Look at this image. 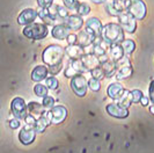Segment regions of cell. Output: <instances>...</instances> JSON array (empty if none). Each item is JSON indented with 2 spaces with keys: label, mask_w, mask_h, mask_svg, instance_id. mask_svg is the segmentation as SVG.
<instances>
[{
  "label": "cell",
  "mask_w": 154,
  "mask_h": 153,
  "mask_svg": "<svg viewBox=\"0 0 154 153\" xmlns=\"http://www.w3.org/2000/svg\"><path fill=\"white\" fill-rule=\"evenodd\" d=\"M101 37L110 44H114V43L121 44L124 41V30L117 23H108L102 28Z\"/></svg>",
  "instance_id": "cell-1"
},
{
  "label": "cell",
  "mask_w": 154,
  "mask_h": 153,
  "mask_svg": "<svg viewBox=\"0 0 154 153\" xmlns=\"http://www.w3.org/2000/svg\"><path fill=\"white\" fill-rule=\"evenodd\" d=\"M63 58H64V49L58 44L49 45L43 51V55H42L43 63L49 65V66L62 64Z\"/></svg>",
  "instance_id": "cell-2"
},
{
  "label": "cell",
  "mask_w": 154,
  "mask_h": 153,
  "mask_svg": "<svg viewBox=\"0 0 154 153\" xmlns=\"http://www.w3.org/2000/svg\"><path fill=\"white\" fill-rule=\"evenodd\" d=\"M23 35L26 37L31 38V39H42L46 37L48 35V28L45 23H30L24 27L23 29Z\"/></svg>",
  "instance_id": "cell-3"
},
{
  "label": "cell",
  "mask_w": 154,
  "mask_h": 153,
  "mask_svg": "<svg viewBox=\"0 0 154 153\" xmlns=\"http://www.w3.org/2000/svg\"><path fill=\"white\" fill-rule=\"evenodd\" d=\"M45 116L49 118L51 124H59L66 120L67 109L64 106H56V107L51 108L49 111H46Z\"/></svg>",
  "instance_id": "cell-4"
},
{
  "label": "cell",
  "mask_w": 154,
  "mask_h": 153,
  "mask_svg": "<svg viewBox=\"0 0 154 153\" xmlns=\"http://www.w3.org/2000/svg\"><path fill=\"white\" fill-rule=\"evenodd\" d=\"M117 17H118V24L123 28V30H125L129 34H133L136 31V29H137L136 19L129 12H123Z\"/></svg>",
  "instance_id": "cell-5"
},
{
  "label": "cell",
  "mask_w": 154,
  "mask_h": 153,
  "mask_svg": "<svg viewBox=\"0 0 154 153\" xmlns=\"http://www.w3.org/2000/svg\"><path fill=\"white\" fill-rule=\"evenodd\" d=\"M71 87L73 89V92L77 94L78 96H85L88 88V81L86 80L84 76H80L78 73L77 76H74L71 80Z\"/></svg>",
  "instance_id": "cell-6"
},
{
  "label": "cell",
  "mask_w": 154,
  "mask_h": 153,
  "mask_svg": "<svg viewBox=\"0 0 154 153\" xmlns=\"http://www.w3.org/2000/svg\"><path fill=\"white\" fill-rule=\"evenodd\" d=\"M128 12L131 14L134 19L137 20H143L145 19L147 14V8L146 5L143 0H132L131 5L128 9Z\"/></svg>",
  "instance_id": "cell-7"
},
{
  "label": "cell",
  "mask_w": 154,
  "mask_h": 153,
  "mask_svg": "<svg viewBox=\"0 0 154 153\" xmlns=\"http://www.w3.org/2000/svg\"><path fill=\"white\" fill-rule=\"evenodd\" d=\"M11 109H12V113L15 116L17 120H24L26 116H27V106H26V102L24 100L21 98H15L12 101V105H11Z\"/></svg>",
  "instance_id": "cell-8"
},
{
  "label": "cell",
  "mask_w": 154,
  "mask_h": 153,
  "mask_svg": "<svg viewBox=\"0 0 154 153\" xmlns=\"http://www.w3.org/2000/svg\"><path fill=\"white\" fill-rule=\"evenodd\" d=\"M35 137H36L35 126L34 125H29V124L23 126L22 130L20 131V133H19V139H20V142L22 143L23 145L31 144L35 140Z\"/></svg>",
  "instance_id": "cell-9"
},
{
  "label": "cell",
  "mask_w": 154,
  "mask_h": 153,
  "mask_svg": "<svg viewBox=\"0 0 154 153\" xmlns=\"http://www.w3.org/2000/svg\"><path fill=\"white\" fill-rule=\"evenodd\" d=\"M106 110L108 114L116 118H126L129 116V110L128 108H124L119 106L118 103H110L106 107Z\"/></svg>",
  "instance_id": "cell-10"
},
{
  "label": "cell",
  "mask_w": 154,
  "mask_h": 153,
  "mask_svg": "<svg viewBox=\"0 0 154 153\" xmlns=\"http://www.w3.org/2000/svg\"><path fill=\"white\" fill-rule=\"evenodd\" d=\"M37 15H38V14H37V12H36L35 9H32V8H27V9L22 11L21 14L19 15L17 22H19V24H21V26H28V24H30V23H32L36 20Z\"/></svg>",
  "instance_id": "cell-11"
},
{
  "label": "cell",
  "mask_w": 154,
  "mask_h": 153,
  "mask_svg": "<svg viewBox=\"0 0 154 153\" xmlns=\"http://www.w3.org/2000/svg\"><path fill=\"white\" fill-rule=\"evenodd\" d=\"M102 23L99 19L96 17H91L87 20L86 22V30L93 34L95 37H101V33H102Z\"/></svg>",
  "instance_id": "cell-12"
},
{
  "label": "cell",
  "mask_w": 154,
  "mask_h": 153,
  "mask_svg": "<svg viewBox=\"0 0 154 153\" xmlns=\"http://www.w3.org/2000/svg\"><path fill=\"white\" fill-rule=\"evenodd\" d=\"M69 34H71V29H69L65 23L56 24L54 28H52V30H51L52 37L57 38V39H65Z\"/></svg>",
  "instance_id": "cell-13"
},
{
  "label": "cell",
  "mask_w": 154,
  "mask_h": 153,
  "mask_svg": "<svg viewBox=\"0 0 154 153\" xmlns=\"http://www.w3.org/2000/svg\"><path fill=\"white\" fill-rule=\"evenodd\" d=\"M78 37V45L80 46H88L91 45V44H93L94 43V41H95V36L93 35V34H91L89 31H87L85 29V30H81L79 34L77 35Z\"/></svg>",
  "instance_id": "cell-14"
},
{
  "label": "cell",
  "mask_w": 154,
  "mask_h": 153,
  "mask_svg": "<svg viewBox=\"0 0 154 153\" xmlns=\"http://www.w3.org/2000/svg\"><path fill=\"white\" fill-rule=\"evenodd\" d=\"M64 23L69 27V29H73V30H80L82 28V24H84V20L81 19L80 15H69L65 20Z\"/></svg>",
  "instance_id": "cell-15"
},
{
  "label": "cell",
  "mask_w": 154,
  "mask_h": 153,
  "mask_svg": "<svg viewBox=\"0 0 154 153\" xmlns=\"http://www.w3.org/2000/svg\"><path fill=\"white\" fill-rule=\"evenodd\" d=\"M81 61L84 63L85 67L87 69V71H92V70L99 67L101 64V61H99V58L95 55H84L81 57Z\"/></svg>",
  "instance_id": "cell-16"
},
{
  "label": "cell",
  "mask_w": 154,
  "mask_h": 153,
  "mask_svg": "<svg viewBox=\"0 0 154 153\" xmlns=\"http://www.w3.org/2000/svg\"><path fill=\"white\" fill-rule=\"evenodd\" d=\"M48 72H49V71H48V69H46L45 66H43V65L36 66L35 69L32 70V72H31V79H32V81L39 83V81L46 79Z\"/></svg>",
  "instance_id": "cell-17"
},
{
  "label": "cell",
  "mask_w": 154,
  "mask_h": 153,
  "mask_svg": "<svg viewBox=\"0 0 154 153\" xmlns=\"http://www.w3.org/2000/svg\"><path fill=\"white\" fill-rule=\"evenodd\" d=\"M65 51H66V54H67V56H69L71 59H79V58H81L85 55L84 48L80 45H77V44L69 45L66 48Z\"/></svg>",
  "instance_id": "cell-18"
},
{
  "label": "cell",
  "mask_w": 154,
  "mask_h": 153,
  "mask_svg": "<svg viewBox=\"0 0 154 153\" xmlns=\"http://www.w3.org/2000/svg\"><path fill=\"white\" fill-rule=\"evenodd\" d=\"M109 55H110L111 59L115 61V63L118 61L119 59H122L124 57V51H123V49H122V45H121V44H117V43L110 44Z\"/></svg>",
  "instance_id": "cell-19"
},
{
  "label": "cell",
  "mask_w": 154,
  "mask_h": 153,
  "mask_svg": "<svg viewBox=\"0 0 154 153\" xmlns=\"http://www.w3.org/2000/svg\"><path fill=\"white\" fill-rule=\"evenodd\" d=\"M107 93H108V95L111 99L118 100L124 93V88L121 84H117L116 83V84H111L109 86L108 89H107Z\"/></svg>",
  "instance_id": "cell-20"
},
{
  "label": "cell",
  "mask_w": 154,
  "mask_h": 153,
  "mask_svg": "<svg viewBox=\"0 0 154 153\" xmlns=\"http://www.w3.org/2000/svg\"><path fill=\"white\" fill-rule=\"evenodd\" d=\"M101 69L104 73V76H112L114 74H116V71H117V66H116V63L114 61H106L103 63H101Z\"/></svg>",
  "instance_id": "cell-21"
},
{
  "label": "cell",
  "mask_w": 154,
  "mask_h": 153,
  "mask_svg": "<svg viewBox=\"0 0 154 153\" xmlns=\"http://www.w3.org/2000/svg\"><path fill=\"white\" fill-rule=\"evenodd\" d=\"M131 1L132 0H112L111 4L116 11L121 14L123 12H128V9L131 5Z\"/></svg>",
  "instance_id": "cell-22"
},
{
  "label": "cell",
  "mask_w": 154,
  "mask_h": 153,
  "mask_svg": "<svg viewBox=\"0 0 154 153\" xmlns=\"http://www.w3.org/2000/svg\"><path fill=\"white\" fill-rule=\"evenodd\" d=\"M132 67L130 66V64L128 65H123V66H118V70L116 71V76L117 79H126L129 76H131L132 74Z\"/></svg>",
  "instance_id": "cell-23"
},
{
  "label": "cell",
  "mask_w": 154,
  "mask_h": 153,
  "mask_svg": "<svg viewBox=\"0 0 154 153\" xmlns=\"http://www.w3.org/2000/svg\"><path fill=\"white\" fill-rule=\"evenodd\" d=\"M51 123L49 121V118L45 116V114H43V116H41L38 120H36V123H35V130L37 132H44L46 128L50 125Z\"/></svg>",
  "instance_id": "cell-24"
},
{
  "label": "cell",
  "mask_w": 154,
  "mask_h": 153,
  "mask_svg": "<svg viewBox=\"0 0 154 153\" xmlns=\"http://www.w3.org/2000/svg\"><path fill=\"white\" fill-rule=\"evenodd\" d=\"M121 45H122V49H123L125 56L131 55L134 51V49H136V43L132 39H124L123 42L121 43Z\"/></svg>",
  "instance_id": "cell-25"
},
{
  "label": "cell",
  "mask_w": 154,
  "mask_h": 153,
  "mask_svg": "<svg viewBox=\"0 0 154 153\" xmlns=\"http://www.w3.org/2000/svg\"><path fill=\"white\" fill-rule=\"evenodd\" d=\"M28 110H29V113L31 115H42L44 114V107H43V105H41V103H37V102H30L29 105H28Z\"/></svg>",
  "instance_id": "cell-26"
},
{
  "label": "cell",
  "mask_w": 154,
  "mask_h": 153,
  "mask_svg": "<svg viewBox=\"0 0 154 153\" xmlns=\"http://www.w3.org/2000/svg\"><path fill=\"white\" fill-rule=\"evenodd\" d=\"M131 98H130V92L129 91H124L122 96L118 99V105L124 108H129L131 106Z\"/></svg>",
  "instance_id": "cell-27"
},
{
  "label": "cell",
  "mask_w": 154,
  "mask_h": 153,
  "mask_svg": "<svg viewBox=\"0 0 154 153\" xmlns=\"http://www.w3.org/2000/svg\"><path fill=\"white\" fill-rule=\"evenodd\" d=\"M73 69L77 71L78 73H82V72H88L87 69L85 67V65H84V63L81 61V58H79V59H72L71 61V64H69Z\"/></svg>",
  "instance_id": "cell-28"
},
{
  "label": "cell",
  "mask_w": 154,
  "mask_h": 153,
  "mask_svg": "<svg viewBox=\"0 0 154 153\" xmlns=\"http://www.w3.org/2000/svg\"><path fill=\"white\" fill-rule=\"evenodd\" d=\"M34 91H35V94L37 96H39V98H44V96L48 95V87L42 84L36 85L35 88H34Z\"/></svg>",
  "instance_id": "cell-29"
},
{
  "label": "cell",
  "mask_w": 154,
  "mask_h": 153,
  "mask_svg": "<svg viewBox=\"0 0 154 153\" xmlns=\"http://www.w3.org/2000/svg\"><path fill=\"white\" fill-rule=\"evenodd\" d=\"M77 12L79 13V15L80 16L88 15V14H89V12H91V7H89V5H88V4H86V2H81V4H79V6H78Z\"/></svg>",
  "instance_id": "cell-30"
},
{
  "label": "cell",
  "mask_w": 154,
  "mask_h": 153,
  "mask_svg": "<svg viewBox=\"0 0 154 153\" xmlns=\"http://www.w3.org/2000/svg\"><path fill=\"white\" fill-rule=\"evenodd\" d=\"M58 80H57V78H54V76H46L45 79V86L49 88V89H56V88H58Z\"/></svg>",
  "instance_id": "cell-31"
},
{
  "label": "cell",
  "mask_w": 154,
  "mask_h": 153,
  "mask_svg": "<svg viewBox=\"0 0 154 153\" xmlns=\"http://www.w3.org/2000/svg\"><path fill=\"white\" fill-rule=\"evenodd\" d=\"M143 96H144V95H143V92L139 91V89H133V91L130 92V98H131L132 103H139Z\"/></svg>",
  "instance_id": "cell-32"
},
{
  "label": "cell",
  "mask_w": 154,
  "mask_h": 153,
  "mask_svg": "<svg viewBox=\"0 0 154 153\" xmlns=\"http://www.w3.org/2000/svg\"><path fill=\"white\" fill-rule=\"evenodd\" d=\"M88 87H89V89H92L93 92H99L101 88L100 80H97V79H95V78H92V79L88 81Z\"/></svg>",
  "instance_id": "cell-33"
},
{
  "label": "cell",
  "mask_w": 154,
  "mask_h": 153,
  "mask_svg": "<svg viewBox=\"0 0 154 153\" xmlns=\"http://www.w3.org/2000/svg\"><path fill=\"white\" fill-rule=\"evenodd\" d=\"M56 11H57V16H58V19L65 20V19L69 16V12H67V9L65 7H62V6H59V5H56Z\"/></svg>",
  "instance_id": "cell-34"
},
{
  "label": "cell",
  "mask_w": 154,
  "mask_h": 153,
  "mask_svg": "<svg viewBox=\"0 0 154 153\" xmlns=\"http://www.w3.org/2000/svg\"><path fill=\"white\" fill-rule=\"evenodd\" d=\"M43 107L44 108H49V109H51V108L54 107V99L52 98V96H44L43 98Z\"/></svg>",
  "instance_id": "cell-35"
},
{
  "label": "cell",
  "mask_w": 154,
  "mask_h": 153,
  "mask_svg": "<svg viewBox=\"0 0 154 153\" xmlns=\"http://www.w3.org/2000/svg\"><path fill=\"white\" fill-rule=\"evenodd\" d=\"M91 72H92L93 78H95V79H97V80H101V79L104 78V73H103V71H102V69H101V66L92 70Z\"/></svg>",
  "instance_id": "cell-36"
},
{
  "label": "cell",
  "mask_w": 154,
  "mask_h": 153,
  "mask_svg": "<svg viewBox=\"0 0 154 153\" xmlns=\"http://www.w3.org/2000/svg\"><path fill=\"white\" fill-rule=\"evenodd\" d=\"M64 1V5L69 9H75L77 11L78 6H79V2L77 0H63Z\"/></svg>",
  "instance_id": "cell-37"
},
{
  "label": "cell",
  "mask_w": 154,
  "mask_h": 153,
  "mask_svg": "<svg viewBox=\"0 0 154 153\" xmlns=\"http://www.w3.org/2000/svg\"><path fill=\"white\" fill-rule=\"evenodd\" d=\"M37 5L41 8H49L54 5V0H37Z\"/></svg>",
  "instance_id": "cell-38"
},
{
  "label": "cell",
  "mask_w": 154,
  "mask_h": 153,
  "mask_svg": "<svg viewBox=\"0 0 154 153\" xmlns=\"http://www.w3.org/2000/svg\"><path fill=\"white\" fill-rule=\"evenodd\" d=\"M106 9H107V12H108L110 15H112V16H118V15H119V13H118L115 8H114V6H112V4H111V2H109L108 5L106 6Z\"/></svg>",
  "instance_id": "cell-39"
},
{
  "label": "cell",
  "mask_w": 154,
  "mask_h": 153,
  "mask_svg": "<svg viewBox=\"0 0 154 153\" xmlns=\"http://www.w3.org/2000/svg\"><path fill=\"white\" fill-rule=\"evenodd\" d=\"M63 69V64H58V65H54V66H49V70L51 74H57L60 70Z\"/></svg>",
  "instance_id": "cell-40"
},
{
  "label": "cell",
  "mask_w": 154,
  "mask_h": 153,
  "mask_svg": "<svg viewBox=\"0 0 154 153\" xmlns=\"http://www.w3.org/2000/svg\"><path fill=\"white\" fill-rule=\"evenodd\" d=\"M66 39H67V43L69 45H74V44H77L78 42V37L75 34H69V36L66 37Z\"/></svg>",
  "instance_id": "cell-41"
},
{
  "label": "cell",
  "mask_w": 154,
  "mask_h": 153,
  "mask_svg": "<svg viewBox=\"0 0 154 153\" xmlns=\"http://www.w3.org/2000/svg\"><path fill=\"white\" fill-rule=\"evenodd\" d=\"M148 95H149V100L153 103L154 106V80L149 84V88H148Z\"/></svg>",
  "instance_id": "cell-42"
},
{
  "label": "cell",
  "mask_w": 154,
  "mask_h": 153,
  "mask_svg": "<svg viewBox=\"0 0 154 153\" xmlns=\"http://www.w3.org/2000/svg\"><path fill=\"white\" fill-rule=\"evenodd\" d=\"M77 74H78V72L73 69L71 65H69V67L66 69V71H65V76H67V78H69V76H77Z\"/></svg>",
  "instance_id": "cell-43"
},
{
  "label": "cell",
  "mask_w": 154,
  "mask_h": 153,
  "mask_svg": "<svg viewBox=\"0 0 154 153\" xmlns=\"http://www.w3.org/2000/svg\"><path fill=\"white\" fill-rule=\"evenodd\" d=\"M24 120H26V123H27V124H29V125H35V123H36V120H35L34 115H31V114L27 115Z\"/></svg>",
  "instance_id": "cell-44"
},
{
  "label": "cell",
  "mask_w": 154,
  "mask_h": 153,
  "mask_svg": "<svg viewBox=\"0 0 154 153\" xmlns=\"http://www.w3.org/2000/svg\"><path fill=\"white\" fill-rule=\"evenodd\" d=\"M9 126H11L12 129H17V128L20 126V122H19L17 120H12V121L9 122Z\"/></svg>",
  "instance_id": "cell-45"
},
{
  "label": "cell",
  "mask_w": 154,
  "mask_h": 153,
  "mask_svg": "<svg viewBox=\"0 0 154 153\" xmlns=\"http://www.w3.org/2000/svg\"><path fill=\"white\" fill-rule=\"evenodd\" d=\"M140 103H141L144 107H146L147 105H148V99H147L146 96H143V98H141V100H140Z\"/></svg>",
  "instance_id": "cell-46"
},
{
  "label": "cell",
  "mask_w": 154,
  "mask_h": 153,
  "mask_svg": "<svg viewBox=\"0 0 154 153\" xmlns=\"http://www.w3.org/2000/svg\"><path fill=\"white\" fill-rule=\"evenodd\" d=\"M94 4H103V2H106V0H92Z\"/></svg>",
  "instance_id": "cell-47"
},
{
  "label": "cell",
  "mask_w": 154,
  "mask_h": 153,
  "mask_svg": "<svg viewBox=\"0 0 154 153\" xmlns=\"http://www.w3.org/2000/svg\"><path fill=\"white\" fill-rule=\"evenodd\" d=\"M149 111H151L152 114H154V106H152V107L149 108Z\"/></svg>",
  "instance_id": "cell-48"
}]
</instances>
